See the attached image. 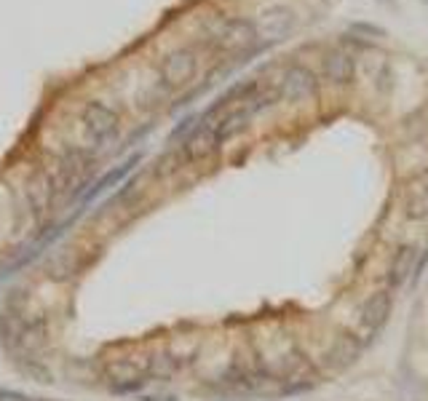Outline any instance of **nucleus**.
Returning a JSON list of instances; mask_svg holds the SVG:
<instances>
[{
	"label": "nucleus",
	"instance_id": "1",
	"mask_svg": "<svg viewBox=\"0 0 428 401\" xmlns=\"http://www.w3.org/2000/svg\"><path fill=\"white\" fill-rule=\"evenodd\" d=\"M102 377L107 380V388L118 396L126 393H140L150 382L147 377V361L142 356H118L110 359L102 366Z\"/></svg>",
	"mask_w": 428,
	"mask_h": 401
},
{
	"label": "nucleus",
	"instance_id": "2",
	"mask_svg": "<svg viewBox=\"0 0 428 401\" xmlns=\"http://www.w3.org/2000/svg\"><path fill=\"white\" fill-rule=\"evenodd\" d=\"M81 123H83V131H86L89 142H94V144H100V147L118 137V113H113V110L100 100L86 102V107H83V113H81Z\"/></svg>",
	"mask_w": 428,
	"mask_h": 401
},
{
	"label": "nucleus",
	"instance_id": "3",
	"mask_svg": "<svg viewBox=\"0 0 428 401\" xmlns=\"http://www.w3.org/2000/svg\"><path fill=\"white\" fill-rule=\"evenodd\" d=\"M198 70V59L193 48H174L169 51L161 62V80L169 88H180L185 83H190Z\"/></svg>",
	"mask_w": 428,
	"mask_h": 401
},
{
	"label": "nucleus",
	"instance_id": "4",
	"mask_svg": "<svg viewBox=\"0 0 428 401\" xmlns=\"http://www.w3.org/2000/svg\"><path fill=\"white\" fill-rule=\"evenodd\" d=\"M86 254L78 252V249H57L46 257V265H43V273L46 279H51L54 283H67V281L78 279L86 268Z\"/></svg>",
	"mask_w": 428,
	"mask_h": 401
},
{
	"label": "nucleus",
	"instance_id": "5",
	"mask_svg": "<svg viewBox=\"0 0 428 401\" xmlns=\"http://www.w3.org/2000/svg\"><path fill=\"white\" fill-rule=\"evenodd\" d=\"M220 144H223V142H220L217 131H214V123L201 120V123H196V129L185 137L183 156L187 160H206L220 150Z\"/></svg>",
	"mask_w": 428,
	"mask_h": 401
},
{
	"label": "nucleus",
	"instance_id": "6",
	"mask_svg": "<svg viewBox=\"0 0 428 401\" xmlns=\"http://www.w3.org/2000/svg\"><path fill=\"white\" fill-rule=\"evenodd\" d=\"M254 27H257V38L268 40V43L284 40L295 27V11L289 6H270L268 11L260 14Z\"/></svg>",
	"mask_w": 428,
	"mask_h": 401
},
{
	"label": "nucleus",
	"instance_id": "7",
	"mask_svg": "<svg viewBox=\"0 0 428 401\" xmlns=\"http://www.w3.org/2000/svg\"><path fill=\"white\" fill-rule=\"evenodd\" d=\"M313 94H316V75L303 64H292L281 78L279 97H284L286 102H303Z\"/></svg>",
	"mask_w": 428,
	"mask_h": 401
},
{
	"label": "nucleus",
	"instance_id": "8",
	"mask_svg": "<svg viewBox=\"0 0 428 401\" xmlns=\"http://www.w3.org/2000/svg\"><path fill=\"white\" fill-rule=\"evenodd\" d=\"M359 356H362V340L356 335H351V332H343L326 348L324 364L329 369H335V372H343L348 366H353Z\"/></svg>",
	"mask_w": 428,
	"mask_h": 401
},
{
	"label": "nucleus",
	"instance_id": "9",
	"mask_svg": "<svg viewBox=\"0 0 428 401\" xmlns=\"http://www.w3.org/2000/svg\"><path fill=\"white\" fill-rule=\"evenodd\" d=\"M257 38V27L249 19H227L220 27V32L214 35V43L223 51H241L246 46H252Z\"/></svg>",
	"mask_w": 428,
	"mask_h": 401
},
{
	"label": "nucleus",
	"instance_id": "10",
	"mask_svg": "<svg viewBox=\"0 0 428 401\" xmlns=\"http://www.w3.org/2000/svg\"><path fill=\"white\" fill-rule=\"evenodd\" d=\"M418 246H412V243H402L396 252H393V257H391V265H388V283L393 286V289H399V286H404L412 276H415V270H418Z\"/></svg>",
	"mask_w": 428,
	"mask_h": 401
},
{
	"label": "nucleus",
	"instance_id": "11",
	"mask_svg": "<svg viewBox=\"0 0 428 401\" xmlns=\"http://www.w3.org/2000/svg\"><path fill=\"white\" fill-rule=\"evenodd\" d=\"M322 73L332 86H348L356 75V59L346 51H329L322 62Z\"/></svg>",
	"mask_w": 428,
	"mask_h": 401
},
{
	"label": "nucleus",
	"instance_id": "12",
	"mask_svg": "<svg viewBox=\"0 0 428 401\" xmlns=\"http://www.w3.org/2000/svg\"><path fill=\"white\" fill-rule=\"evenodd\" d=\"M391 308H393V300H391L388 292L369 295L367 300H364V305H362V324H364V329H369V332L383 329L388 316H391Z\"/></svg>",
	"mask_w": 428,
	"mask_h": 401
},
{
	"label": "nucleus",
	"instance_id": "13",
	"mask_svg": "<svg viewBox=\"0 0 428 401\" xmlns=\"http://www.w3.org/2000/svg\"><path fill=\"white\" fill-rule=\"evenodd\" d=\"M145 361H147L150 380H169L185 366V361L174 353H150V356H145Z\"/></svg>",
	"mask_w": 428,
	"mask_h": 401
},
{
	"label": "nucleus",
	"instance_id": "14",
	"mask_svg": "<svg viewBox=\"0 0 428 401\" xmlns=\"http://www.w3.org/2000/svg\"><path fill=\"white\" fill-rule=\"evenodd\" d=\"M407 214L412 217V220L428 217V180H423V177H420V180L409 187Z\"/></svg>",
	"mask_w": 428,
	"mask_h": 401
},
{
	"label": "nucleus",
	"instance_id": "15",
	"mask_svg": "<svg viewBox=\"0 0 428 401\" xmlns=\"http://www.w3.org/2000/svg\"><path fill=\"white\" fill-rule=\"evenodd\" d=\"M14 364L19 366L21 375L32 377L35 382H54L51 369H48V366H46L41 359H35V356H21V359H14Z\"/></svg>",
	"mask_w": 428,
	"mask_h": 401
},
{
	"label": "nucleus",
	"instance_id": "16",
	"mask_svg": "<svg viewBox=\"0 0 428 401\" xmlns=\"http://www.w3.org/2000/svg\"><path fill=\"white\" fill-rule=\"evenodd\" d=\"M137 163H140V156H134V158H129V160H126V163H123V166H118L115 171H110V174H104L102 180H100V182H97V185H94V190H91V193L86 196V200L97 198V196H100V193H104V190H107L110 185H115V182H118V180H123V177H126V174L131 171V166H137Z\"/></svg>",
	"mask_w": 428,
	"mask_h": 401
},
{
	"label": "nucleus",
	"instance_id": "17",
	"mask_svg": "<svg viewBox=\"0 0 428 401\" xmlns=\"http://www.w3.org/2000/svg\"><path fill=\"white\" fill-rule=\"evenodd\" d=\"M348 30H351V32H356L359 38H362V35H369V38H386L388 35L383 27L369 24V21H351V24H348Z\"/></svg>",
	"mask_w": 428,
	"mask_h": 401
},
{
	"label": "nucleus",
	"instance_id": "18",
	"mask_svg": "<svg viewBox=\"0 0 428 401\" xmlns=\"http://www.w3.org/2000/svg\"><path fill=\"white\" fill-rule=\"evenodd\" d=\"M140 401H177L171 393H140Z\"/></svg>",
	"mask_w": 428,
	"mask_h": 401
},
{
	"label": "nucleus",
	"instance_id": "19",
	"mask_svg": "<svg viewBox=\"0 0 428 401\" xmlns=\"http://www.w3.org/2000/svg\"><path fill=\"white\" fill-rule=\"evenodd\" d=\"M380 3H386V6H393V0H380Z\"/></svg>",
	"mask_w": 428,
	"mask_h": 401
},
{
	"label": "nucleus",
	"instance_id": "20",
	"mask_svg": "<svg viewBox=\"0 0 428 401\" xmlns=\"http://www.w3.org/2000/svg\"><path fill=\"white\" fill-rule=\"evenodd\" d=\"M32 401H57V399H32Z\"/></svg>",
	"mask_w": 428,
	"mask_h": 401
},
{
	"label": "nucleus",
	"instance_id": "21",
	"mask_svg": "<svg viewBox=\"0 0 428 401\" xmlns=\"http://www.w3.org/2000/svg\"><path fill=\"white\" fill-rule=\"evenodd\" d=\"M423 3H426V8H428V0H423Z\"/></svg>",
	"mask_w": 428,
	"mask_h": 401
}]
</instances>
